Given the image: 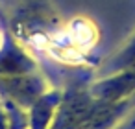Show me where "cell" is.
I'll list each match as a JSON object with an SVG mask.
<instances>
[{
  "label": "cell",
  "instance_id": "6da1fadb",
  "mask_svg": "<svg viewBox=\"0 0 135 129\" xmlns=\"http://www.w3.org/2000/svg\"><path fill=\"white\" fill-rule=\"evenodd\" d=\"M96 41V26L87 19H74L67 24V28L45 37L43 46L59 61L85 63L87 55L94 50Z\"/></svg>",
  "mask_w": 135,
  "mask_h": 129
},
{
  "label": "cell",
  "instance_id": "7a4b0ae2",
  "mask_svg": "<svg viewBox=\"0 0 135 129\" xmlns=\"http://www.w3.org/2000/svg\"><path fill=\"white\" fill-rule=\"evenodd\" d=\"M124 129H135V114H133V120H131L129 123H126V125H124Z\"/></svg>",
  "mask_w": 135,
  "mask_h": 129
}]
</instances>
